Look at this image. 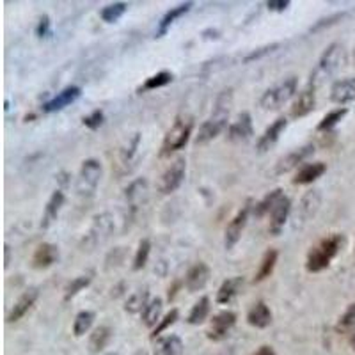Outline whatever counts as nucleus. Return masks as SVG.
I'll list each match as a JSON object with an SVG mask.
<instances>
[{"label":"nucleus","instance_id":"nucleus-1","mask_svg":"<svg viewBox=\"0 0 355 355\" xmlns=\"http://www.w3.org/2000/svg\"><path fill=\"white\" fill-rule=\"evenodd\" d=\"M231 107H233V89H224L215 100L214 110H211L210 117L199 126V133L196 137V144L202 146L214 141L218 137L224 130L227 128V121H230Z\"/></svg>","mask_w":355,"mask_h":355},{"label":"nucleus","instance_id":"nucleus-2","mask_svg":"<svg viewBox=\"0 0 355 355\" xmlns=\"http://www.w3.org/2000/svg\"><path fill=\"white\" fill-rule=\"evenodd\" d=\"M345 242H347V239L341 233H332L329 236H325V239L320 240L307 252L306 270L309 274H318V272H323L325 268H329L332 259L339 254V250L343 249Z\"/></svg>","mask_w":355,"mask_h":355},{"label":"nucleus","instance_id":"nucleus-3","mask_svg":"<svg viewBox=\"0 0 355 355\" xmlns=\"http://www.w3.org/2000/svg\"><path fill=\"white\" fill-rule=\"evenodd\" d=\"M345 64H347V50H345L343 44H329L327 49H325V52H323L322 57L318 59V62H316L315 69L311 71V77L307 84L318 87L323 82L331 80Z\"/></svg>","mask_w":355,"mask_h":355},{"label":"nucleus","instance_id":"nucleus-4","mask_svg":"<svg viewBox=\"0 0 355 355\" xmlns=\"http://www.w3.org/2000/svg\"><path fill=\"white\" fill-rule=\"evenodd\" d=\"M194 130V117L189 114H182L174 119L173 126L167 130L164 135V142H162V157H169V155L176 153V151L183 150L189 142L190 135Z\"/></svg>","mask_w":355,"mask_h":355},{"label":"nucleus","instance_id":"nucleus-5","mask_svg":"<svg viewBox=\"0 0 355 355\" xmlns=\"http://www.w3.org/2000/svg\"><path fill=\"white\" fill-rule=\"evenodd\" d=\"M297 85H299V80L297 77H288L284 78L283 82H279L274 87L266 89L263 96L259 98V107L263 110H277L290 101L291 98L297 93Z\"/></svg>","mask_w":355,"mask_h":355},{"label":"nucleus","instance_id":"nucleus-6","mask_svg":"<svg viewBox=\"0 0 355 355\" xmlns=\"http://www.w3.org/2000/svg\"><path fill=\"white\" fill-rule=\"evenodd\" d=\"M322 205V192L318 189L307 190L306 194L300 198L299 205L295 206L291 211V220H293V230H302L316 217Z\"/></svg>","mask_w":355,"mask_h":355},{"label":"nucleus","instance_id":"nucleus-7","mask_svg":"<svg viewBox=\"0 0 355 355\" xmlns=\"http://www.w3.org/2000/svg\"><path fill=\"white\" fill-rule=\"evenodd\" d=\"M101 176H103V166H101L100 160H96V158H87V160L82 162L80 173H78L77 180L78 196L85 199L93 198L101 182Z\"/></svg>","mask_w":355,"mask_h":355},{"label":"nucleus","instance_id":"nucleus-8","mask_svg":"<svg viewBox=\"0 0 355 355\" xmlns=\"http://www.w3.org/2000/svg\"><path fill=\"white\" fill-rule=\"evenodd\" d=\"M148 198H150V185H148V180H146V178H137V180H133V182L126 187L125 189L126 224H128V220L132 222L133 218L137 217L141 208H144V205L148 202Z\"/></svg>","mask_w":355,"mask_h":355},{"label":"nucleus","instance_id":"nucleus-9","mask_svg":"<svg viewBox=\"0 0 355 355\" xmlns=\"http://www.w3.org/2000/svg\"><path fill=\"white\" fill-rule=\"evenodd\" d=\"M187 174V160L183 157H178L171 162V166L162 173L158 180V192L164 196H169L176 192L182 187L183 180Z\"/></svg>","mask_w":355,"mask_h":355},{"label":"nucleus","instance_id":"nucleus-10","mask_svg":"<svg viewBox=\"0 0 355 355\" xmlns=\"http://www.w3.org/2000/svg\"><path fill=\"white\" fill-rule=\"evenodd\" d=\"M250 211H252V202L247 201L245 205L234 214V217L231 218L230 224H227L226 231H224V247H226L227 250L234 249V245H236V243L240 242V239H242V233L247 226Z\"/></svg>","mask_w":355,"mask_h":355},{"label":"nucleus","instance_id":"nucleus-11","mask_svg":"<svg viewBox=\"0 0 355 355\" xmlns=\"http://www.w3.org/2000/svg\"><path fill=\"white\" fill-rule=\"evenodd\" d=\"M234 325H236V313L230 309L220 311V313L214 315V318L210 320V325L206 329V338L214 341V343L224 341L231 334Z\"/></svg>","mask_w":355,"mask_h":355},{"label":"nucleus","instance_id":"nucleus-12","mask_svg":"<svg viewBox=\"0 0 355 355\" xmlns=\"http://www.w3.org/2000/svg\"><path fill=\"white\" fill-rule=\"evenodd\" d=\"M114 231V218L112 215L103 211V214L94 215L93 224H91V230H89L87 236H85V243H87L91 249L96 247L98 243H103Z\"/></svg>","mask_w":355,"mask_h":355},{"label":"nucleus","instance_id":"nucleus-13","mask_svg":"<svg viewBox=\"0 0 355 355\" xmlns=\"http://www.w3.org/2000/svg\"><path fill=\"white\" fill-rule=\"evenodd\" d=\"M315 155V144H306L302 148H297L291 153L284 155L283 158H279L277 164H275V174L281 176V174H286L293 169H300L304 166V160Z\"/></svg>","mask_w":355,"mask_h":355},{"label":"nucleus","instance_id":"nucleus-14","mask_svg":"<svg viewBox=\"0 0 355 355\" xmlns=\"http://www.w3.org/2000/svg\"><path fill=\"white\" fill-rule=\"evenodd\" d=\"M316 107V87L315 85L307 84L306 87L297 94L295 101L290 107V117L293 119H300V117H306L307 114H311Z\"/></svg>","mask_w":355,"mask_h":355},{"label":"nucleus","instance_id":"nucleus-15","mask_svg":"<svg viewBox=\"0 0 355 355\" xmlns=\"http://www.w3.org/2000/svg\"><path fill=\"white\" fill-rule=\"evenodd\" d=\"M37 297H40V290L37 288H27L24 293L18 297V300L12 304V307L9 309L8 316H6V322L8 323H17L27 315L28 311L33 309L34 304H36Z\"/></svg>","mask_w":355,"mask_h":355},{"label":"nucleus","instance_id":"nucleus-16","mask_svg":"<svg viewBox=\"0 0 355 355\" xmlns=\"http://www.w3.org/2000/svg\"><path fill=\"white\" fill-rule=\"evenodd\" d=\"M291 211H293V206H291V199L288 196H283L279 199L277 205L274 206V210L270 211V224H268V231L274 236H279L283 233L284 226H286L288 218H290Z\"/></svg>","mask_w":355,"mask_h":355},{"label":"nucleus","instance_id":"nucleus-17","mask_svg":"<svg viewBox=\"0 0 355 355\" xmlns=\"http://www.w3.org/2000/svg\"><path fill=\"white\" fill-rule=\"evenodd\" d=\"M82 94V89L78 85H68L61 91V93H57L52 100H49L46 103H43V112L44 114H53V112H59V110L66 109L68 105L75 103V101L80 98Z\"/></svg>","mask_w":355,"mask_h":355},{"label":"nucleus","instance_id":"nucleus-18","mask_svg":"<svg viewBox=\"0 0 355 355\" xmlns=\"http://www.w3.org/2000/svg\"><path fill=\"white\" fill-rule=\"evenodd\" d=\"M286 126H288L286 117L284 116L277 117V119H275V121L272 123V125L261 133V135H259L258 142H256V150H258V153H266L270 148H274V146L277 144L279 139H281V135L284 133V130H286Z\"/></svg>","mask_w":355,"mask_h":355},{"label":"nucleus","instance_id":"nucleus-19","mask_svg":"<svg viewBox=\"0 0 355 355\" xmlns=\"http://www.w3.org/2000/svg\"><path fill=\"white\" fill-rule=\"evenodd\" d=\"M211 277V268L206 265L205 261H199L189 268L185 275V288L190 293H198V291L205 290Z\"/></svg>","mask_w":355,"mask_h":355},{"label":"nucleus","instance_id":"nucleus-20","mask_svg":"<svg viewBox=\"0 0 355 355\" xmlns=\"http://www.w3.org/2000/svg\"><path fill=\"white\" fill-rule=\"evenodd\" d=\"M254 135V126H252V117L249 112L239 114V117L227 128V139L231 142H247Z\"/></svg>","mask_w":355,"mask_h":355},{"label":"nucleus","instance_id":"nucleus-21","mask_svg":"<svg viewBox=\"0 0 355 355\" xmlns=\"http://www.w3.org/2000/svg\"><path fill=\"white\" fill-rule=\"evenodd\" d=\"M57 261H59V247L53 245V243H41L34 250L33 266L36 270H46Z\"/></svg>","mask_w":355,"mask_h":355},{"label":"nucleus","instance_id":"nucleus-22","mask_svg":"<svg viewBox=\"0 0 355 355\" xmlns=\"http://www.w3.org/2000/svg\"><path fill=\"white\" fill-rule=\"evenodd\" d=\"M64 202H66V196L62 190H55V192L50 196L49 202H46V206H44L43 217H41V230H49L53 222L57 220V217H59V214H61Z\"/></svg>","mask_w":355,"mask_h":355},{"label":"nucleus","instance_id":"nucleus-23","mask_svg":"<svg viewBox=\"0 0 355 355\" xmlns=\"http://www.w3.org/2000/svg\"><path fill=\"white\" fill-rule=\"evenodd\" d=\"M331 100L338 105H347L355 100V77L341 78L331 89Z\"/></svg>","mask_w":355,"mask_h":355},{"label":"nucleus","instance_id":"nucleus-24","mask_svg":"<svg viewBox=\"0 0 355 355\" xmlns=\"http://www.w3.org/2000/svg\"><path fill=\"white\" fill-rule=\"evenodd\" d=\"M327 173V164L323 162H311V164H304L293 178V185H309V183L316 182L318 178Z\"/></svg>","mask_w":355,"mask_h":355},{"label":"nucleus","instance_id":"nucleus-25","mask_svg":"<svg viewBox=\"0 0 355 355\" xmlns=\"http://www.w3.org/2000/svg\"><path fill=\"white\" fill-rule=\"evenodd\" d=\"M272 311L270 307L266 306V302L259 300V302L252 304V307L247 313V323H249L250 327L256 329H266L272 325Z\"/></svg>","mask_w":355,"mask_h":355},{"label":"nucleus","instance_id":"nucleus-26","mask_svg":"<svg viewBox=\"0 0 355 355\" xmlns=\"http://www.w3.org/2000/svg\"><path fill=\"white\" fill-rule=\"evenodd\" d=\"M192 2H183V4L176 6V8H171L169 11L162 17L160 24H158V28H157V34H155V37H164L167 33H169V28L173 27L174 21L180 20L182 17H185L187 12L192 9Z\"/></svg>","mask_w":355,"mask_h":355},{"label":"nucleus","instance_id":"nucleus-27","mask_svg":"<svg viewBox=\"0 0 355 355\" xmlns=\"http://www.w3.org/2000/svg\"><path fill=\"white\" fill-rule=\"evenodd\" d=\"M242 288H243V277H242V275H236V277L226 279V281L220 284V288H218L215 300H217L218 304L233 302L234 297H236V295L242 291Z\"/></svg>","mask_w":355,"mask_h":355},{"label":"nucleus","instance_id":"nucleus-28","mask_svg":"<svg viewBox=\"0 0 355 355\" xmlns=\"http://www.w3.org/2000/svg\"><path fill=\"white\" fill-rule=\"evenodd\" d=\"M183 352H185V345H183L182 338L176 334H169L158 339L153 355H183Z\"/></svg>","mask_w":355,"mask_h":355},{"label":"nucleus","instance_id":"nucleus-29","mask_svg":"<svg viewBox=\"0 0 355 355\" xmlns=\"http://www.w3.org/2000/svg\"><path fill=\"white\" fill-rule=\"evenodd\" d=\"M277 258H279V252L275 249H268L263 254L261 261H259V266L258 270H256V275L254 279H252V283H261V281H265V279H268L272 275V272H274L275 268V263H277Z\"/></svg>","mask_w":355,"mask_h":355},{"label":"nucleus","instance_id":"nucleus-30","mask_svg":"<svg viewBox=\"0 0 355 355\" xmlns=\"http://www.w3.org/2000/svg\"><path fill=\"white\" fill-rule=\"evenodd\" d=\"M162 311H164V300L160 297H155L148 302V306L142 311V322L148 329H155L162 320Z\"/></svg>","mask_w":355,"mask_h":355},{"label":"nucleus","instance_id":"nucleus-31","mask_svg":"<svg viewBox=\"0 0 355 355\" xmlns=\"http://www.w3.org/2000/svg\"><path fill=\"white\" fill-rule=\"evenodd\" d=\"M283 189H275L272 190V192H268L261 201L256 202V205L252 206V214H254V217L263 218L265 215H270V211L274 210V206L277 205L279 199L283 198Z\"/></svg>","mask_w":355,"mask_h":355},{"label":"nucleus","instance_id":"nucleus-32","mask_svg":"<svg viewBox=\"0 0 355 355\" xmlns=\"http://www.w3.org/2000/svg\"><path fill=\"white\" fill-rule=\"evenodd\" d=\"M210 311H211L210 299H208V297H201V299L192 306V309H190L189 316H187V322H189L190 325H201V323L208 318Z\"/></svg>","mask_w":355,"mask_h":355},{"label":"nucleus","instance_id":"nucleus-33","mask_svg":"<svg viewBox=\"0 0 355 355\" xmlns=\"http://www.w3.org/2000/svg\"><path fill=\"white\" fill-rule=\"evenodd\" d=\"M148 302H150V293H148V288H144V290H139L133 295H130L125 304V311L130 313V315H137V313L144 311Z\"/></svg>","mask_w":355,"mask_h":355},{"label":"nucleus","instance_id":"nucleus-34","mask_svg":"<svg viewBox=\"0 0 355 355\" xmlns=\"http://www.w3.org/2000/svg\"><path fill=\"white\" fill-rule=\"evenodd\" d=\"M94 318H96V315H94L93 311H80L75 316V322H73V334L77 336V338H82L84 334H87L91 331V327H93Z\"/></svg>","mask_w":355,"mask_h":355},{"label":"nucleus","instance_id":"nucleus-35","mask_svg":"<svg viewBox=\"0 0 355 355\" xmlns=\"http://www.w3.org/2000/svg\"><path fill=\"white\" fill-rule=\"evenodd\" d=\"M91 281H93V275L91 274H84L71 279L64 288V302H69L71 299H75L84 288H87L89 284H91Z\"/></svg>","mask_w":355,"mask_h":355},{"label":"nucleus","instance_id":"nucleus-36","mask_svg":"<svg viewBox=\"0 0 355 355\" xmlns=\"http://www.w3.org/2000/svg\"><path fill=\"white\" fill-rule=\"evenodd\" d=\"M110 338H112V329L103 325V327L94 329V332L91 334V339H89V348L91 352H100L109 345Z\"/></svg>","mask_w":355,"mask_h":355},{"label":"nucleus","instance_id":"nucleus-37","mask_svg":"<svg viewBox=\"0 0 355 355\" xmlns=\"http://www.w3.org/2000/svg\"><path fill=\"white\" fill-rule=\"evenodd\" d=\"M347 114H348L347 107H341V109L331 110V112H329L327 116H323V119L318 123L316 130H318V132H331V130L334 128V126H338L339 123L343 121Z\"/></svg>","mask_w":355,"mask_h":355},{"label":"nucleus","instance_id":"nucleus-38","mask_svg":"<svg viewBox=\"0 0 355 355\" xmlns=\"http://www.w3.org/2000/svg\"><path fill=\"white\" fill-rule=\"evenodd\" d=\"M126 9H128V4H126V2H114V4H109L101 9L100 17L105 24H116L119 18H123Z\"/></svg>","mask_w":355,"mask_h":355},{"label":"nucleus","instance_id":"nucleus-39","mask_svg":"<svg viewBox=\"0 0 355 355\" xmlns=\"http://www.w3.org/2000/svg\"><path fill=\"white\" fill-rule=\"evenodd\" d=\"M150 252H151V242L148 239L141 240L139 242V247L137 250H135V256H133V265L132 268L135 272L142 270L146 266V263H148V258H150Z\"/></svg>","mask_w":355,"mask_h":355},{"label":"nucleus","instance_id":"nucleus-40","mask_svg":"<svg viewBox=\"0 0 355 355\" xmlns=\"http://www.w3.org/2000/svg\"><path fill=\"white\" fill-rule=\"evenodd\" d=\"M354 329H355V304H350L343 315L339 316L338 323H336V331L345 334V332H354Z\"/></svg>","mask_w":355,"mask_h":355},{"label":"nucleus","instance_id":"nucleus-41","mask_svg":"<svg viewBox=\"0 0 355 355\" xmlns=\"http://www.w3.org/2000/svg\"><path fill=\"white\" fill-rule=\"evenodd\" d=\"M171 82H173V73L160 71L157 73V75H153V77L146 78L144 84L141 85V91H153V89H160L164 87V85L171 84Z\"/></svg>","mask_w":355,"mask_h":355},{"label":"nucleus","instance_id":"nucleus-42","mask_svg":"<svg viewBox=\"0 0 355 355\" xmlns=\"http://www.w3.org/2000/svg\"><path fill=\"white\" fill-rule=\"evenodd\" d=\"M178 318H180V311H178L176 307H174V309H171L169 313H166V315L162 316L160 323H158L157 327L153 329V334H151V339H157L158 336L162 334V332H166L167 329L173 327L174 323L178 322Z\"/></svg>","mask_w":355,"mask_h":355},{"label":"nucleus","instance_id":"nucleus-43","mask_svg":"<svg viewBox=\"0 0 355 355\" xmlns=\"http://www.w3.org/2000/svg\"><path fill=\"white\" fill-rule=\"evenodd\" d=\"M345 17H347V12L341 11V12H334V15H331V17H327V18H320V20L309 28V33H320V31H323V28L332 27V25L339 24V21L343 20Z\"/></svg>","mask_w":355,"mask_h":355},{"label":"nucleus","instance_id":"nucleus-44","mask_svg":"<svg viewBox=\"0 0 355 355\" xmlns=\"http://www.w3.org/2000/svg\"><path fill=\"white\" fill-rule=\"evenodd\" d=\"M103 121H105V114H103V110H100V109L93 110V112L89 114V116H85L84 119H82V123H84L85 128L93 130V132L100 130L101 125H103Z\"/></svg>","mask_w":355,"mask_h":355},{"label":"nucleus","instance_id":"nucleus-45","mask_svg":"<svg viewBox=\"0 0 355 355\" xmlns=\"http://www.w3.org/2000/svg\"><path fill=\"white\" fill-rule=\"evenodd\" d=\"M139 144H141V133H135V135L132 137V141H128L126 148H123V151H121V158H123V162H125V164L132 162L133 155L137 153Z\"/></svg>","mask_w":355,"mask_h":355},{"label":"nucleus","instance_id":"nucleus-46","mask_svg":"<svg viewBox=\"0 0 355 355\" xmlns=\"http://www.w3.org/2000/svg\"><path fill=\"white\" fill-rule=\"evenodd\" d=\"M279 49V43H272V44H265V46H261V49L258 50H252L250 53H247L245 57H243V62H252V61H258V59H261V57L268 55V53H272L274 50Z\"/></svg>","mask_w":355,"mask_h":355},{"label":"nucleus","instance_id":"nucleus-47","mask_svg":"<svg viewBox=\"0 0 355 355\" xmlns=\"http://www.w3.org/2000/svg\"><path fill=\"white\" fill-rule=\"evenodd\" d=\"M50 34H52V21H50V17L43 15V17L40 18V21H37L36 36L43 40V37H49Z\"/></svg>","mask_w":355,"mask_h":355},{"label":"nucleus","instance_id":"nucleus-48","mask_svg":"<svg viewBox=\"0 0 355 355\" xmlns=\"http://www.w3.org/2000/svg\"><path fill=\"white\" fill-rule=\"evenodd\" d=\"M266 8H268V11L283 12L290 8V0H268V2H266Z\"/></svg>","mask_w":355,"mask_h":355},{"label":"nucleus","instance_id":"nucleus-49","mask_svg":"<svg viewBox=\"0 0 355 355\" xmlns=\"http://www.w3.org/2000/svg\"><path fill=\"white\" fill-rule=\"evenodd\" d=\"M252 355H275V352L274 348L268 347V345H263V347H259Z\"/></svg>","mask_w":355,"mask_h":355},{"label":"nucleus","instance_id":"nucleus-50","mask_svg":"<svg viewBox=\"0 0 355 355\" xmlns=\"http://www.w3.org/2000/svg\"><path fill=\"white\" fill-rule=\"evenodd\" d=\"M9 261H11V249L9 245H6V266H9Z\"/></svg>","mask_w":355,"mask_h":355},{"label":"nucleus","instance_id":"nucleus-51","mask_svg":"<svg viewBox=\"0 0 355 355\" xmlns=\"http://www.w3.org/2000/svg\"><path fill=\"white\" fill-rule=\"evenodd\" d=\"M350 345H352V348L355 350V331L350 334Z\"/></svg>","mask_w":355,"mask_h":355},{"label":"nucleus","instance_id":"nucleus-52","mask_svg":"<svg viewBox=\"0 0 355 355\" xmlns=\"http://www.w3.org/2000/svg\"><path fill=\"white\" fill-rule=\"evenodd\" d=\"M107 355H119V354H117V352H110V354H107Z\"/></svg>","mask_w":355,"mask_h":355},{"label":"nucleus","instance_id":"nucleus-53","mask_svg":"<svg viewBox=\"0 0 355 355\" xmlns=\"http://www.w3.org/2000/svg\"><path fill=\"white\" fill-rule=\"evenodd\" d=\"M354 258H355V249H354Z\"/></svg>","mask_w":355,"mask_h":355}]
</instances>
